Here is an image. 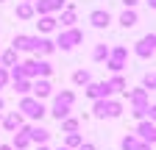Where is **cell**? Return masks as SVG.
I'll return each mask as SVG.
<instances>
[{"label": "cell", "instance_id": "cell-1", "mask_svg": "<svg viewBox=\"0 0 156 150\" xmlns=\"http://www.w3.org/2000/svg\"><path fill=\"white\" fill-rule=\"evenodd\" d=\"M92 114L98 117V120H117L123 114V103L120 100H112V97H103V100H95L92 103Z\"/></svg>", "mask_w": 156, "mask_h": 150}, {"label": "cell", "instance_id": "cell-2", "mask_svg": "<svg viewBox=\"0 0 156 150\" xmlns=\"http://www.w3.org/2000/svg\"><path fill=\"white\" fill-rule=\"evenodd\" d=\"M20 114L23 117H28V120H42L45 114H48V108H45V103L42 100H36V97H31V95H25V97H20Z\"/></svg>", "mask_w": 156, "mask_h": 150}, {"label": "cell", "instance_id": "cell-3", "mask_svg": "<svg viewBox=\"0 0 156 150\" xmlns=\"http://www.w3.org/2000/svg\"><path fill=\"white\" fill-rule=\"evenodd\" d=\"M84 42V33L78 31V28H64V31H58V39H56V50L62 47V50H73L75 45H81Z\"/></svg>", "mask_w": 156, "mask_h": 150}, {"label": "cell", "instance_id": "cell-4", "mask_svg": "<svg viewBox=\"0 0 156 150\" xmlns=\"http://www.w3.org/2000/svg\"><path fill=\"white\" fill-rule=\"evenodd\" d=\"M126 59H128V47L126 45H117V47H109V59H106V67L120 75V70L126 67Z\"/></svg>", "mask_w": 156, "mask_h": 150}, {"label": "cell", "instance_id": "cell-5", "mask_svg": "<svg viewBox=\"0 0 156 150\" xmlns=\"http://www.w3.org/2000/svg\"><path fill=\"white\" fill-rule=\"evenodd\" d=\"M39 39L42 36H28V33H17L11 39V50H23V53H36L39 50Z\"/></svg>", "mask_w": 156, "mask_h": 150}, {"label": "cell", "instance_id": "cell-6", "mask_svg": "<svg viewBox=\"0 0 156 150\" xmlns=\"http://www.w3.org/2000/svg\"><path fill=\"white\" fill-rule=\"evenodd\" d=\"M67 6V0H36L34 3V14L36 17H48V14H56Z\"/></svg>", "mask_w": 156, "mask_h": 150}, {"label": "cell", "instance_id": "cell-7", "mask_svg": "<svg viewBox=\"0 0 156 150\" xmlns=\"http://www.w3.org/2000/svg\"><path fill=\"white\" fill-rule=\"evenodd\" d=\"M153 50H156V33H153V31H151V33H145L142 39L134 45V53L140 56V59H151Z\"/></svg>", "mask_w": 156, "mask_h": 150}, {"label": "cell", "instance_id": "cell-8", "mask_svg": "<svg viewBox=\"0 0 156 150\" xmlns=\"http://www.w3.org/2000/svg\"><path fill=\"white\" fill-rule=\"evenodd\" d=\"M84 95L89 97V100H103V97H112V89H109V84L106 81H92V84H87L84 86Z\"/></svg>", "mask_w": 156, "mask_h": 150}, {"label": "cell", "instance_id": "cell-9", "mask_svg": "<svg viewBox=\"0 0 156 150\" xmlns=\"http://www.w3.org/2000/svg\"><path fill=\"white\" fill-rule=\"evenodd\" d=\"M136 139H142L145 145H151L153 147V142H156V125L151 122V120H142L140 125H136V134H134Z\"/></svg>", "mask_w": 156, "mask_h": 150}, {"label": "cell", "instance_id": "cell-10", "mask_svg": "<svg viewBox=\"0 0 156 150\" xmlns=\"http://www.w3.org/2000/svg\"><path fill=\"white\" fill-rule=\"evenodd\" d=\"M31 92H34L31 97L45 100V97H50V95H53V86H50V81H48V78H36V81H31Z\"/></svg>", "mask_w": 156, "mask_h": 150}, {"label": "cell", "instance_id": "cell-11", "mask_svg": "<svg viewBox=\"0 0 156 150\" xmlns=\"http://www.w3.org/2000/svg\"><path fill=\"white\" fill-rule=\"evenodd\" d=\"M75 20H78V14H75V6L67 0V6L62 9V17H58V28H75Z\"/></svg>", "mask_w": 156, "mask_h": 150}, {"label": "cell", "instance_id": "cell-12", "mask_svg": "<svg viewBox=\"0 0 156 150\" xmlns=\"http://www.w3.org/2000/svg\"><path fill=\"white\" fill-rule=\"evenodd\" d=\"M89 22H92V28H109V22H112V14L106 11V9H95L92 14H89Z\"/></svg>", "mask_w": 156, "mask_h": 150}, {"label": "cell", "instance_id": "cell-13", "mask_svg": "<svg viewBox=\"0 0 156 150\" xmlns=\"http://www.w3.org/2000/svg\"><path fill=\"white\" fill-rule=\"evenodd\" d=\"M28 128H31V125H23V128H17V131H14L11 150H25V147L31 145V139H28Z\"/></svg>", "mask_w": 156, "mask_h": 150}, {"label": "cell", "instance_id": "cell-14", "mask_svg": "<svg viewBox=\"0 0 156 150\" xmlns=\"http://www.w3.org/2000/svg\"><path fill=\"white\" fill-rule=\"evenodd\" d=\"M123 97L131 100V106H148V103H151V100H148L151 95H148L145 89H131V92L126 89V92H123Z\"/></svg>", "mask_w": 156, "mask_h": 150}, {"label": "cell", "instance_id": "cell-15", "mask_svg": "<svg viewBox=\"0 0 156 150\" xmlns=\"http://www.w3.org/2000/svg\"><path fill=\"white\" fill-rule=\"evenodd\" d=\"M28 139H31V145H34V142H36V145H48L50 131L42 128V125H31V128H28Z\"/></svg>", "mask_w": 156, "mask_h": 150}, {"label": "cell", "instance_id": "cell-16", "mask_svg": "<svg viewBox=\"0 0 156 150\" xmlns=\"http://www.w3.org/2000/svg\"><path fill=\"white\" fill-rule=\"evenodd\" d=\"M25 125V117L20 114V111H9V114L3 117V128L6 131H17V128H23Z\"/></svg>", "mask_w": 156, "mask_h": 150}, {"label": "cell", "instance_id": "cell-17", "mask_svg": "<svg viewBox=\"0 0 156 150\" xmlns=\"http://www.w3.org/2000/svg\"><path fill=\"white\" fill-rule=\"evenodd\" d=\"M120 147H123V150H153L151 145H145L142 139H136L134 134H128V136H123V142H120Z\"/></svg>", "mask_w": 156, "mask_h": 150}, {"label": "cell", "instance_id": "cell-18", "mask_svg": "<svg viewBox=\"0 0 156 150\" xmlns=\"http://www.w3.org/2000/svg\"><path fill=\"white\" fill-rule=\"evenodd\" d=\"M70 108H73V106H67V103H58V100H53V106L48 108V114H50L53 120H58V122H62L64 117H70Z\"/></svg>", "mask_w": 156, "mask_h": 150}, {"label": "cell", "instance_id": "cell-19", "mask_svg": "<svg viewBox=\"0 0 156 150\" xmlns=\"http://www.w3.org/2000/svg\"><path fill=\"white\" fill-rule=\"evenodd\" d=\"M14 17H17V20H23V22H28V20H34V3H25V0H23V3H17V9H14Z\"/></svg>", "mask_w": 156, "mask_h": 150}, {"label": "cell", "instance_id": "cell-20", "mask_svg": "<svg viewBox=\"0 0 156 150\" xmlns=\"http://www.w3.org/2000/svg\"><path fill=\"white\" fill-rule=\"evenodd\" d=\"M36 28H39V33H53V31L58 28V22H56V17H53V14H48V17H39Z\"/></svg>", "mask_w": 156, "mask_h": 150}, {"label": "cell", "instance_id": "cell-21", "mask_svg": "<svg viewBox=\"0 0 156 150\" xmlns=\"http://www.w3.org/2000/svg\"><path fill=\"white\" fill-rule=\"evenodd\" d=\"M20 72H23V78L34 81L36 78V59H25L23 64H20Z\"/></svg>", "mask_w": 156, "mask_h": 150}, {"label": "cell", "instance_id": "cell-22", "mask_svg": "<svg viewBox=\"0 0 156 150\" xmlns=\"http://www.w3.org/2000/svg\"><path fill=\"white\" fill-rule=\"evenodd\" d=\"M136 22H140V17H136L134 9H126V11L120 14V25H123V28H134Z\"/></svg>", "mask_w": 156, "mask_h": 150}, {"label": "cell", "instance_id": "cell-23", "mask_svg": "<svg viewBox=\"0 0 156 150\" xmlns=\"http://www.w3.org/2000/svg\"><path fill=\"white\" fill-rule=\"evenodd\" d=\"M50 53H56V42H53V39H48V36H42V39H39L36 59H39V56H50Z\"/></svg>", "mask_w": 156, "mask_h": 150}, {"label": "cell", "instance_id": "cell-24", "mask_svg": "<svg viewBox=\"0 0 156 150\" xmlns=\"http://www.w3.org/2000/svg\"><path fill=\"white\" fill-rule=\"evenodd\" d=\"M73 84H75V86L92 84V72H89V70H75V72H73Z\"/></svg>", "mask_w": 156, "mask_h": 150}, {"label": "cell", "instance_id": "cell-25", "mask_svg": "<svg viewBox=\"0 0 156 150\" xmlns=\"http://www.w3.org/2000/svg\"><path fill=\"white\" fill-rule=\"evenodd\" d=\"M53 75V64L45 59H36V78H50Z\"/></svg>", "mask_w": 156, "mask_h": 150}, {"label": "cell", "instance_id": "cell-26", "mask_svg": "<svg viewBox=\"0 0 156 150\" xmlns=\"http://www.w3.org/2000/svg\"><path fill=\"white\" fill-rule=\"evenodd\" d=\"M106 84H109V89H112V95H114V92H120V95H123V92L128 89V84H126L123 75H114V78H112V81H106Z\"/></svg>", "mask_w": 156, "mask_h": 150}, {"label": "cell", "instance_id": "cell-27", "mask_svg": "<svg viewBox=\"0 0 156 150\" xmlns=\"http://www.w3.org/2000/svg\"><path fill=\"white\" fill-rule=\"evenodd\" d=\"M106 59H109V45H106V42L95 45V50H92V61H106Z\"/></svg>", "mask_w": 156, "mask_h": 150}, {"label": "cell", "instance_id": "cell-28", "mask_svg": "<svg viewBox=\"0 0 156 150\" xmlns=\"http://www.w3.org/2000/svg\"><path fill=\"white\" fill-rule=\"evenodd\" d=\"M14 64H17V50H11V47H9L3 56H0V67L6 70V67H14Z\"/></svg>", "mask_w": 156, "mask_h": 150}, {"label": "cell", "instance_id": "cell-29", "mask_svg": "<svg viewBox=\"0 0 156 150\" xmlns=\"http://www.w3.org/2000/svg\"><path fill=\"white\" fill-rule=\"evenodd\" d=\"M14 92L25 97L28 92H31V81H28V78H17V81H14Z\"/></svg>", "mask_w": 156, "mask_h": 150}, {"label": "cell", "instance_id": "cell-30", "mask_svg": "<svg viewBox=\"0 0 156 150\" xmlns=\"http://www.w3.org/2000/svg\"><path fill=\"white\" fill-rule=\"evenodd\" d=\"M62 131L64 134H78V120L75 117H64L62 120Z\"/></svg>", "mask_w": 156, "mask_h": 150}, {"label": "cell", "instance_id": "cell-31", "mask_svg": "<svg viewBox=\"0 0 156 150\" xmlns=\"http://www.w3.org/2000/svg\"><path fill=\"white\" fill-rule=\"evenodd\" d=\"M53 100H58V103H67V106H73V103H75V92L64 89V92H58V95H53Z\"/></svg>", "mask_w": 156, "mask_h": 150}, {"label": "cell", "instance_id": "cell-32", "mask_svg": "<svg viewBox=\"0 0 156 150\" xmlns=\"http://www.w3.org/2000/svg\"><path fill=\"white\" fill-rule=\"evenodd\" d=\"M81 142H84V136H81V134H67V139H64V147H67V150H73V147H78Z\"/></svg>", "mask_w": 156, "mask_h": 150}, {"label": "cell", "instance_id": "cell-33", "mask_svg": "<svg viewBox=\"0 0 156 150\" xmlns=\"http://www.w3.org/2000/svg\"><path fill=\"white\" fill-rule=\"evenodd\" d=\"M153 86H156V78H153V72H145V78H142V89H145L148 95H151V92H153Z\"/></svg>", "mask_w": 156, "mask_h": 150}, {"label": "cell", "instance_id": "cell-34", "mask_svg": "<svg viewBox=\"0 0 156 150\" xmlns=\"http://www.w3.org/2000/svg\"><path fill=\"white\" fill-rule=\"evenodd\" d=\"M6 84H9V72L0 67V89H6Z\"/></svg>", "mask_w": 156, "mask_h": 150}, {"label": "cell", "instance_id": "cell-35", "mask_svg": "<svg viewBox=\"0 0 156 150\" xmlns=\"http://www.w3.org/2000/svg\"><path fill=\"white\" fill-rule=\"evenodd\" d=\"M78 150H98L92 142H81V145H78Z\"/></svg>", "mask_w": 156, "mask_h": 150}, {"label": "cell", "instance_id": "cell-36", "mask_svg": "<svg viewBox=\"0 0 156 150\" xmlns=\"http://www.w3.org/2000/svg\"><path fill=\"white\" fill-rule=\"evenodd\" d=\"M123 3H126V9H134L136 3H140V0H123Z\"/></svg>", "mask_w": 156, "mask_h": 150}, {"label": "cell", "instance_id": "cell-37", "mask_svg": "<svg viewBox=\"0 0 156 150\" xmlns=\"http://www.w3.org/2000/svg\"><path fill=\"white\" fill-rule=\"evenodd\" d=\"M145 3H148V9H151V11L156 9V0H145Z\"/></svg>", "mask_w": 156, "mask_h": 150}, {"label": "cell", "instance_id": "cell-38", "mask_svg": "<svg viewBox=\"0 0 156 150\" xmlns=\"http://www.w3.org/2000/svg\"><path fill=\"white\" fill-rule=\"evenodd\" d=\"M0 150H11V145H0Z\"/></svg>", "mask_w": 156, "mask_h": 150}, {"label": "cell", "instance_id": "cell-39", "mask_svg": "<svg viewBox=\"0 0 156 150\" xmlns=\"http://www.w3.org/2000/svg\"><path fill=\"white\" fill-rule=\"evenodd\" d=\"M36 150H50V147H48V145H39V147H36Z\"/></svg>", "mask_w": 156, "mask_h": 150}, {"label": "cell", "instance_id": "cell-40", "mask_svg": "<svg viewBox=\"0 0 156 150\" xmlns=\"http://www.w3.org/2000/svg\"><path fill=\"white\" fill-rule=\"evenodd\" d=\"M3 108H6V103H3V97H0V111H3Z\"/></svg>", "mask_w": 156, "mask_h": 150}, {"label": "cell", "instance_id": "cell-41", "mask_svg": "<svg viewBox=\"0 0 156 150\" xmlns=\"http://www.w3.org/2000/svg\"><path fill=\"white\" fill-rule=\"evenodd\" d=\"M25 3H34V0H25Z\"/></svg>", "mask_w": 156, "mask_h": 150}, {"label": "cell", "instance_id": "cell-42", "mask_svg": "<svg viewBox=\"0 0 156 150\" xmlns=\"http://www.w3.org/2000/svg\"><path fill=\"white\" fill-rule=\"evenodd\" d=\"M58 150H67V147H58Z\"/></svg>", "mask_w": 156, "mask_h": 150}, {"label": "cell", "instance_id": "cell-43", "mask_svg": "<svg viewBox=\"0 0 156 150\" xmlns=\"http://www.w3.org/2000/svg\"><path fill=\"white\" fill-rule=\"evenodd\" d=\"M0 3H3V0H0Z\"/></svg>", "mask_w": 156, "mask_h": 150}]
</instances>
